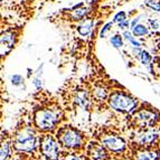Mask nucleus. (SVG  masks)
<instances>
[{
  "instance_id": "obj_1",
  "label": "nucleus",
  "mask_w": 160,
  "mask_h": 160,
  "mask_svg": "<svg viewBox=\"0 0 160 160\" xmlns=\"http://www.w3.org/2000/svg\"><path fill=\"white\" fill-rule=\"evenodd\" d=\"M59 121L58 110L52 108H44L36 111L34 115L35 127L40 131L53 130Z\"/></svg>"
},
{
  "instance_id": "obj_2",
  "label": "nucleus",
  "mask_w": 160,
  "mask_h": 160,
  "mask_svg": "<svg viewBox=\"0 0 160 160\" xmlns=\"http://www.w3.org/2000/svg\"><path fill=\"white\" fill-rule=\"evenodd\" d=\"M109 104L110 107L118 112L130 113L136 109L138 102L136 99L124 92L115 91L112 92L109 96Z\"/></svg>"
},
{
  "instance_id": "obj_3",
  "label": "nucleus",
  "mask_w": 160,
  "mask_h": 160,
  "mask_svg": "<svg viewBox=\"0 0 160 160\" xmlns=\"http://www.w3.org/2000/svg\"><path fill=\"white\" fill-rule=\"evenodd\" d=\"M12 143L19 151L32 152L37 146V138L30 128H24L16 133Z\"/></svg>"
},
{
  "instance_id": "obj_4",
  "label": "nucleus",
  "mask_w": 160,
  "mask_h": 160,
  "mask_svg": "<svg viewBox=\"0 0 160 160\" xmlns=\"http://www.w3.org/2000/svg\"><path fill=\"white\" fill-rule=\"evenodd\" d=\"M58 142L67 149H80L82 147L83 137L76 129L64 128L57 133Z\"/></svg>"
},
{
  "instance_id": "obj_5",
  "label": "nucleus",
  "mask_w": 160,
  "mask_h": 160,
  "mask_svg": "<svg viewBox=\"0 0 160 160\" xmlns=\"http://www.w3.org/2000/svg\"><path fill=\"white\" fill-rule=\"evenodd\" d=\"M42 152L47 160H58L59 159V148L57 141L49 134L43 136L39 139Z\"/></svg>"
},
{
  "instance_id": "obj_6",
  "label": "nucleus",
  "mask_w": 160,
  "mask_h": 160,
  "mask_svg": "<svg viewBox=\"0 0 160 160\" xmlns=\"http://www.w3.org/2000/svg\"><path fill=\"white\" fill-rule=\"evenodd\" d=\"M102 143L113 152H123L126 149V142L123 141V139L114 134H109L102 138Z\"/></svg>"
},
{
  "instance_id": "obj_7",
  "label": "nucleus",
  "mask_w": 160,
  "mask_h": 160,
  "mask_svg": "<svg viewBox=\"0 0 160 160\" xmlns=\"http://www.w3.org/2000/svg\"><path fill=\"white\" fill-rule=\"evenodd\" d=\"M133 121L136 123V127H141V128H147L156 122V114L152 113L149 110H140L136 113L133 117Z\"/></svg>"
},
{
  "instance_id": "obj_8",
  "label": "nucleus",
  "mask_w": 160,
  "mask_h": 160,
  "mask_svg": "<svg viewBox=\"0 0 160 160\" xmlns=\"http://www.w3.org/2000/svg\"><path fill=\"white\" fill-rule=\"evenodd\" d=\"M88 155L93 160H107L109 158L108 152L105 151L104 147L100 146L99 143L88 144Z\"/></svg>"
},
{
  "instance_id": "obj_9",
  "label": "nucleus",
  "mask_w": 160,
  "mask_h": 160,
  "mask_svg": "<svg viewBox=\"0 0 160 160\" xmlns=\"http://www.w3.org/2000/svg\"><path fill=\"white\" fill-rule=\"evenodd\" d=\"M15 39H16V36L11 32L1 35V55L2 56L7 55L10 52V49L15 45Z\"/></svg>"
},
{
  "instance_id": "obj_10",
  "label": "nucleus",
  "mask_w": 160,
  "mask_h": 160,
  "mask_svg": "<svg viewBox=\"0 0 160 160\" xmlns=\"http://www.w3.org/2000/svg\"><path fill=\"white\" fill-rule=\"evenodd\" d=\"M137 160H160V152L152 148L144 149L138 152Z\"/></svg>"
},
{
  "instance_id": "obj_11",
  "label": "nucleus",
  "mask_w": 160,
  "mask_h": 160,
  "mask_svg": "<svg viewBox=\"0 0 160 160\" xmlns=\"http://www.w3.org/2000/svg\"><path fill=\"white\" fill-rule=\"evenodd\" d=\"M92 26H93V22H92V20H86V22H84L80 27H78V30L82 36H86L88 32H91Z\"/></svg>"
},
{
  "instance_id": "obj_12",
  "label": "nucleus",
  "mask_w": 160,
  "mask_h": 160,
  "mask_svg": "<svg viewBox=\"0 0 160 160\" xmlns=\"http://www.w3.org/2000/svg\"><path fill=\"white\" fill-rule=\"evenodd\" d=\"M148 28L143 25H137L134 28H132V34L137 37H140V36H144V35H148Z\"/></svg>"
},
{
  "instance_id": "obj_13",
  "label": "nucleus",
  "mask_w": 160,
  "mask_h": 160,
  "mask_svg": "<svg viewBox=\"0 0 160 160\" xmlns=\"http://www.w3.org/2000/svg\"><path fill=\"white\" fill-rule=\"evenodd\" d=\"M9 148H10L9 141H2V144H1V160H7L8 156L10 155Z\"/></svg>"
},
{
  "instance_id": "obj_14",
  "label": "nucleus",
  "mask_w": 160,
  "mask_h": 160,
  "mask_svg": "<svg viewBox=\"0 0 160 160\" xmlns=\"http://www.w3.org/2000/svg\"><path fill=\"white\" fill-rule=\"evenodd\" d=\"M111 44H112L115 48L121 47V46H122V44H123L122 37H121L120 35H115V36L111 37Z\"/></svg>"
},
{
  "instance_id": "obj_15",
  "label": "nucleus",
  "mask_w": 160,
  "mask_h": 160,
  "mask_svg": "<svg viewBox=\"0 0 160 160\" xmlns=\"http://www.w3.org/2000/svg\"><path fill=\"white\" fill-rule=\"evenodd\" d=\"M140 58H141L142 64L148 65V64H150V62H151V55H150L147 51H142L141 55H140Z\"/></svg>"
},
{
  "instance_id": "obj_16",
  "label": "nucleus",
  "mask_w": 160,
  "mask_h": 160,
  "mask_svg": "<svg viewBox=\"0 0 160 160\" xmlns=\"http://www.w3.org/2000/svg\"><path fill=\"white\" fill-rule=\"evenodd\" d=\"M147 6L148 7H150L152 10L160 11V1L159 0H148Z\"/></svg>"
},
{
  "instance_id": "obj_17",
  "label": "nucleus",
  "mask_w": 160,
  "mask_h": 160,
  "mask_svg": "<svg viewBox=\"0 0 160 160\" xmlns=\"http://www.w3.org/2000/svg\"><path fill=\"white\" fill-rule=\"evenodd\" d=\"M124 20H126V12H124V11H120V12H118L114 16V19H113V22H118V24H120V22H124Z\"/></svg>"
},
{
  "instance_id": "obj_18",
  "label": "nucleus",
  "mask_w": 160,
  "mask_h": 160,
  "mask_svg": "<svg viewBox=\"0 0 160 160\" xmlns=\"http://www.w3.org/2000/svg\"><path fill=\"white\" fill-rule=\"evenodd\" d=\"M22 81H24V78H22V75H19V74L13 75L12 78H11V83H12L13 85H19V84H22Z\"/></svg>"
},
{
  "instance_id": "obj_19",
  "label": "nucleus",
  "mask_w": 160,
  "mask_h": 160,
  "mask_svg": "<svg viewBox=\"0 0 160 160\" xmlns=\"http://www.w3.org/2000/svg\"><path fill=\"white\" fill-rule=\"evenodd\" d=\"M110 27H112V22H110V24H107L105 26L102 28V30H101V37H103L104 35H105V32H108V30L110 29Z\"/></svg>"
},
{
  "instance_id": "obj_20",
  "label": "nucleus",
  "mask_w": 160,
  "mask_h": 160,
  "mask_svg": "<svg viewBox=\"0 0 160 160\" xmlns=\"http://www.w3.org/2000/svg\"><path fill=\"white\" fill-rule=\"evenodd\" d=\"M150 25L152 26V28H153V29H157L158 26H159V24L157 22V20H153V19H152V20H150Z\"/></svg>"
},
{
  "instance_id": "obj_21",
  "label": "nucleus",
  "mask_w": 160,
  "mask_h": 160,
  "mask_svg": "<svg viewBox=\"0 0 160 160\" xmlns=\"http://www.w3.org/2000/svg\"><path fill=\"white\" fill-rule=\"evenodd\" d=\"M119 26H120V28H127V27H128V22H127V20H124V22H120V24H119Z\"/></svg>"
}]
</instances>
